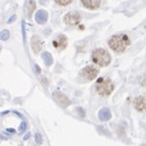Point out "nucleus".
<instances>
[{"label":"nucleus","mask_w":146,"mask_h":146,"mask_svg":"<svg viewBox=\"0 0 146 146\" xmlns=\"http://www.w3.org/2000/svg\"><path fill=\"white\" fill-rule=\"evenodd\" d=\"M98 73L99 71L97 68H95L94 66L88 65L81 70V76L84 79H86L87 81H91L98 76Z\"/></svg>","instance_id":"20e7f679"},{"label":"nucleus","mask_w":146,"mask_h":146,"mask_svg":"<svg viewBox=\"0 0 146 146\" xmlns=\"http://www.w3.org/2000/svg\"><path fill=\"white\" fill-rule=\"evenodd\" d=\"M58 5H61V6H66L68 4H70L73 0H54Z\"/></svg>","instance_id":"2eb2a0df"},{"label":"nucleus","mask_w":146,"mask_h":146,"mask_svg":"<svg viewBox=\"0 0 146 146\" xmlns=\"http://www.w3.org/2000/svg\"><path fill=\"white\" fill-rule=\"evenodd\" d=\"M111 113L109 109L103 108L100 111H99V119H100L102 121H109V119H111Z\"/></svg>","instance_id":"f8f14e48"},{"label":"nucleus","mask_w":146,"mask_h":146,"mask_svg":"<svg viewBox=\"0 0 146 146\" xmlns=\"http://www.w3.org/2000/svg\"><path fill=\"white\" fill-rule=\"evenodd\" d=\"M48 13L44 10H38V12L36 13V16H35V19H36V22L38 24H44V23L46 22L48 20Z\"/></svg>","instance_id":"9d476101"},{"label":"nucleus","mask_w":146,"mask_h":146,"mask_svg":"<svg viewBox=\"0 0 146 146\" xmlns=\"http://www.w3.org/2000/svg\"><path fill=\"white\" fill-rule=\"evenodd\" d=\"M53 99L56 101L57 104L60 105V106L63 107V108H66V107H68L70 104H71L70 101L68 100V98L66 97L64 94H62L58 91H55L54 93H53Z\"/></svg>","instance_id":"423d86ee"},{"label":"nucleus","mask_w":146,"mask_h":146,"mask_svg":"<svg viewBox=\"0 0 146 146\" xmlns=\"http://www.w3.org/2000/svg\"><path fill=\"white\" fill-rule=\"evenodd\" d=\"M134 108L135 110H137L138 111H144L146 110V104L143 97H137L134 99Z\"/></svg>","instance_id":"9b49d317"},{"label":"nucleus","mask_w":146,"mask_h":146,"mask_svg":"<svg viewBox=\"0 0 146 146\" xmlns=\"http://www.w3.org/2000/svg\"><path fill=\"white\" fill-rule=\"evenodd\" d=\"M113 89H115V85L109 78L101 77L96 82V91L102 97H107V96L111 95Z\"/></svg>","instance_id":"f03ea898"},{"label":"nucleus","mask_w":146,"mask_h":146,"mask_svg":"<svg viewBox=\"0 0 146 146\" xmlns=\"http://www.w3.org/2000/svg\"><path fill=\"white\" fill-rule=\"evenodd\" d=\"M25 128H26V122L23 121L22 124L20 125V128H19V130H20V132H22V131H24V130H25Z\"/></svg>","instance_id":"a211bd4d"},{"label":"nucleus","mask_w":146,"mask_h":146,"mask_svg":"<svg viewBox=\"0 0 146 146\" xmlns=\"http://www.w3.org/2000/svg\"><path fill=\"white\" fill-rule=\"evenodd\" d=\"M130 44V38L125 34H119L113 36L109 40L110 48L115 52H122Z\"/></svg>","instance_id":"f257e3e1"},{"label":"nucleus","mask_w":146,"mask_h":146,"mask_svg":"<svg viewBox=\"0 0 146 146\" xmlns=\"http://www.w3.org/2000/svg\"><path fill=\"white\" fill-rule=\"evenodd\" d=\"M42 59H44V61L46 66L51 65V63H52V56H51L50 53L48 52V51H46V52L42 53Z\"/></svg>","instance_id":"ddd939ff"},{"label":"nucleus","mask_w":146,"mask_h":146,"mask_svg":"<svg viewBox=\"0 0 146 146\" xmlns=\"http://www.w3.org/2000/svg\"><path fill=\"white\" fill-rule=\"evenodd\" d=\"M63 21L66 25L69 26H76L80 23L81 21V16L79 15V13L75 12V11H71L64 16Z\"/></svg>","instance_id":"39448f33"},{"label":"nucleus","mask_w":146,"mask_h":146,"mask_svg":"<svg viewBox=\"0 0 146 146\" xmlns=\"http://www.w3.org/2000/svg\"><path fill=\"white\" fill-rule=\"evenodd\" d=\"M42 40L40 38H38V36H32V40H31V46H32V49H33L34 52L38 53V51L42 49Z\"/></svg>","instance_id":"6e6552de"},{"label":"nucleus","mask_w":146,"mask_h":146,"mask_svg":"<svg viewBox=\"0 0 146 146\" xmlns=\"http://www.w3.org/2000/svg\"><path fill=\"white\" fill-rule=\"evenodd\" d=\"M81 2L84 7L91 10L98 9L101 4V0H81Z\"/></svg>","instance_id":"1a4fd4ad"},{"label":"nucleus","mask_w":146,"mask_h":146,"mask_svg":"<svg viewBox=\"0 0 146 146\" xmlns=\"http://www.w3.org/2000/svg\"><path fill=\"white\" fill-rule=\"evenodd\" d=\"M15 19H16V16H15V15H14V16H13V18H10V19H9V21H8V22L10 23V22H11V21H14Z\"/></svg>","instance_id":"6ab92c4d"},{"label":"nucleus","mask_w":146,"mask_h":146,"mask_svg":"<svg viewBox=\"0 0 146 146\" xmlns=\"http://www.w3.org/2000/svg\"><path fill=\"white\" fill-rule=\"evenodd\" d=\"M9 36H10L9 31H7V30L2 31V33H1V40H7L8 38H9Z\"/></svg>","instance_id":"dca6fc26"},{"label":"nucleus","mask_w":146,"mask_h":146,"mask_svg":"<svg viewBox=\"0 0 146 146\" xmlns=\"http://www.w3.org/2000/svg\"><path fill=\"white\" fill-rule=\"evenodd\" d=\"M67 46V38L64 35H59L53 40V46L57 50H62Z\"/></svg>","instance_id":"0eeeda50"},{"label":"nucleus","mask_w":146,"mask_h":146,"mask_svg":"<svg viewBox=\"0 0 146 146\" xmlns=\"http://www.w3.org/2000/svg\"><path fill=\"white\" fill-rule=\"evenodd\" d=\"M35 139H36V144H42V135H40V133H36V135H35Z\"/></svg>","instance_id":"f3484780"},{"label":"nucleus","mask_w":146,"mask_h":146,"mask_svg":"<svg viewBox=\"0 0 146 146\" xmlns=\"http://www.w3.org/2000/svg\"><path fill=\"white\" fill-rule=\"evenodd\" d=\"M92 60L101 67H105L111 63V58L107 50L103 48H97L92 52Z\"/></svg>","instance_id":"7ed1b4c3"},{"label":"nucleus","mask_w":146,"mask_h":146,"mask_svg":"<svg viewBox=\"0 0 146 146\" xmlns=\"http://www.w3.org/2000/svg\"><path fill=\"white\" fill-rule=\"evenodd\" d=\"M35 8H36V2L34 1V0H29V2H28V6H27L28 16L29 17L32 16V14H33Z\"/></svg>","instance_id":"4468645a"}]
</instances>
